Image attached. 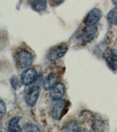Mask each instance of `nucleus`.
<instances>
[{
    "instance_id": "obj_1",
    "label": "nucleus",
    "mask_w": 117,
    "mask_h": 132,
    "mask_svg": "<svg viewBox=\"0 0 117 132\" xmlns=\"http://www.w3.org/2000/svg\"><path fill=\"white\" fill-rule=\"evenodd\" d=\"M16 66L23 69L31 66L34 61V56L32 52L25 48L19 50L14 56Z\"/></svg>"
},
{
    "instance_id": "obj_2",
    "label": "nucleus",
    "mask_w": 117,
    "mask_h": 132,
    "mask_svg": "<svg viewBox=\"0 0 117 132\" xmlns=\"http://www.w3.org/2000/svg\"><path fill=\"white\" fill-rule=\"evenodd\" d=\"M70 102L66 100H59L53 106L51 110V114L53 119L58 120L63 118V116L69 110Z\"/></svg>"
},
{
    "instance_id": "obj_3",
    "label": "nucleus",
    "mask_w": 117,
    "mask_h": 132,
    "mask_svg": "<svg viewBox=\"0 0 117 132\" xmlns=\"http://www.w3.org/2000/svg\"><path fill=\"white\" fill-rule=\"evenodd\" d=\"M103 16L101 11L98 8H93L87 15L84 20V24L87 28L95 27Z\"/></svg>"
},
{
    "instance_id": "obj_4",
    "label": "nucleus",
    "mask_w": 117,
    "mask_h": 132,
    "mask_svg": "<svg viewBox=\"0 0 117 132\" xmlns=\"http://www.w3.org/2000/svg\"><path fill=\"white\" fill-rule=\"evenodd\" d=\"M68 51L67 44L63 43L58 45L50 49L48 54V59L50 61H55L62 58Z\"/></svg>"
},
{
    "instance_id": "obj_5",
    "label": "nucleus",
    "mask_w": 117,
    "mask_h": 132,
    "mask_svg": "<svg viewBox=\"0 0 117 132\" xmlns=\"http://www.w3.org/2000/svg\"><path fill=\"white\" fill-rule=\"evenodd\" d=\"M40 92V88L38 86H32L28 89L25 95V101L28 106L32 108L35 105Z\"/></svg>"
},
{
    "instance_id": "obj_6",
    "label": "nucleus",
    "mask_w": 117,
    "mask_h": 132,
    "mask_svg": "<svg viewBox=\"0 0 117 132\" xmlns=\"http://www.w3.org/2000/svg\"><path fill=\"white\" fill-rule=\"evenodd\" d=\"M38 73L33 68H28L23 71L21 75V80L22 85L28 86L35 81L37 78Z\"/></svg>"
},
{
    "instance_id": "obj_7",
    "label": "nucleus",
    "mask_w": 117,
    "mask_h": 132,
    "mask_svg": "<svg viewBox=\"0 0 117 132\" xmlns=\"http://www.w3.org/2000/svg\"><path fill=\"white\" fill-rule=\"evenodd\" d=\"M60 75L58 73H52L47 76L43 82V88L46 90H52L56 85L59 83Z\"/></svg>"
},
{
    "instance_id": "obj_8",
    "label": "nucleus",
    "mask_w": 117,
    "mask_h": 132,
    "mask_svg": "<svg viewBox=\"0 0 117 132\" xmlns=\"http://www.w3.org/2000/svg\"><path fill=\"white\" fill-rule=\"evenodd\" d=\"M65 93V86L63 83L59 82L52 90L51 98L54 101H58L63 98Z\"/></svg>"
},
{
    "instance_id": "obj_9",
    "label": "nucleus",
    "mask_w": 117,
    "mask_h": 132,
    "mask_svg": "<svg viewBox=\"0 0 117 132\" xmlns=\"http://www.w3.org/2000/svg\"><path fill=\"white\" fill-rule=\"evenodd\" d=\"M105 61L108 68L112 71H117V52L114 50L110 51V52L106 56Z\"/></svg>"
},
{
    "instance_id": "obj_10",
    "label": "nucleus",
    "mask_w": 117,
    "mask_h": 132,
    "mask_svg": "<svg viewBox=\"0 0 117 132\" xmlns=\"http://www.w3.org/2000/svg\"><path fill=\"white\" fill-rule=\"evenodd\" d=\"M32 9L37 12H42L47 8V0H29Z\"/></svg>"
},
{
    "instance_id": "obj_11",
    "label": "nucleus",
    "mask_w": 117,
    "mask_h": 132,
    "mask_svg": "<svg viewBox=\"0 0 117 132\" xmlns=\"http://www.w3.org/2000/svg\"><path fill=\"white\" fill-rule=\"evenodd\" d=\"M21 119V117L19 116L12 118L8 124V130L10 131H22V130L19 125V122Z\"/></svg>"
},
{
    "instance_id": "obj_12",
    "label": "nucleus",
    "mask_w": 117,
    "mask_h": 132,
    "mask_svg": "<svg viewBox=\"0 0 117 132\" xmlns=\"http://www.w3.org/2000/svg\"><path fill=\"white\" fill-rule=\"evenodd\" d=\"M97 32V28L96 27L90 28V29L84 34V36L83 38V41L84 43H90L96 36Z\"/></svg>"
},
{
    "instance_id": "obj_13",
    "label": "nucleus",
    "mask_w": 117,
    "mask_h": 132,
    "mask_svg": "<svg viewBox=\"0 0 117 132\" xmlns=\"http://www.w3.org/2000/svg\"><path fill=\"white\" fill-rule=\"evenodd\" d=\"M107 20L111 24L117 26V8H114L108 12Z\"/></svg>"
},
{
    "instance_id": "obj_14",
    "label": "nucleus",
    "mask_w": 117,
    "mask_h": 132,
    "mask_svg": "<svg viewBox=\"0 0 117 132\" xmlns=\"http://www.w3.org/2000/svg\"><path fill=\"white\" fill-rule=\"evenodd\" d=\"M10 83L12 85V88H13L15 90H18V89H20L22 85V82H21V80H19L18 78L15 76H13L11 78Z\"/></svg>"
},
{
    "instance_id": "obj_15",
    "label": "nucleus",
    "mask_w": 117,
    "mask_h": 132,
    "mask_svg": "<svg viewBox=\"0 0 117 132\" xmlns=\"http://www.w3.org/2000/svg\"><path fill=\"white\" fill-rule=\"evenodd\" d=\"M92 128L94 131H103L104 129V123L98 120H95L93 123Z\"/></svg>"
},
{
    "instance_id": "obj_16",
    "label": "nucleus",
    "mask_w": 117,
    "mask_h": 132,
    "mask_svg": "<svg viewBox=\"0 0 117 132\" xmlns=\"http://www.w3.org/2000/svg\"><path fill=\"white\" fill-rule=\"evenodd\" d=\"M25 130L28 131H40V129L36 125L27 124L25 127Z\"/></svg>"
},
{
    "instance_id": "obj_17",
    "label": "nucleus",
    "mask_w": 117,
    "mask_h": 132,
    "mask_svg": "<svg viewBox=\"0 0 117 132\" xmlns=\"http://www.w3.org/2000/svg\"><path fill=\"white\" fill-rule=\"evenodd\" d=\"M6 111H7V109H6L5 104L3 100L1 99V102H0V117L1 118L4 116H5Z\"/></svg>"
},
{
    "instance_id": "obj_18",
    "label": "nucleus",
    "mask_w": 117,
    "mask_h": 132,
    "mask_svg": "<svg viewBox=\"0 0 117 132\" xmlns=\"http://www.w3.org/2000/svg\"><path fill=\"white\" fill-rule=\"evenodd\" d=\"M65 0H49V3L51 7H57L61 5Z\"/></svg>"
},
{
    "instance_id": "obj_19",
    "label": "nucleus",
    "mask_w": 117,
    "mask_h": 132,
    "mask_svg": "<svg viewBox=\"0 0 117 132\" xmlns=\"http://www.w3.org/2000/svg\"><path fill=\"white\" fill-rule=\"evenodd\" d=\"M112 1L114 5H117V0H112Z\"/></svg>"
}]
</instances>
